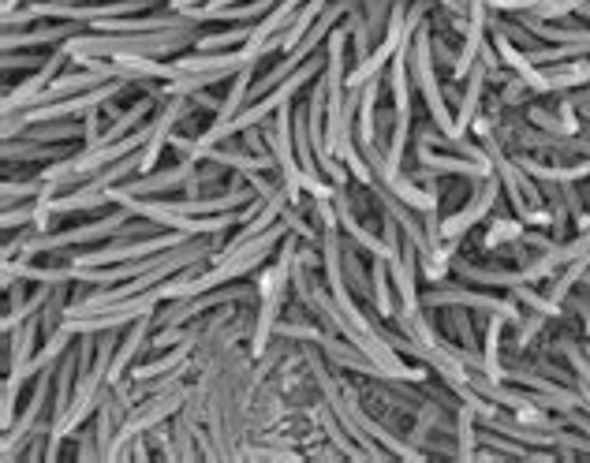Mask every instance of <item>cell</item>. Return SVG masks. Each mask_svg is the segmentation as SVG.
<instances>
[{
  "label": "cell",
  "mask_w": 590,
  "mask_h": 463,
  "mask_svg": "<svg viewBox=\"0 0 590 463\" xmlns=\"http://www.w3.org/2000/svg\"><path fill=\"white\" fill-rule=\"evenodd\" d=\"M198 27L187 30H154V34H94L83 30L60 49H68L71 64L75 60H101V57H150V60H176L183 57V49H195Z\"/></svg>",
  "instance_id": "obj_1"
},
{
  "label": "cell",
  "mask_w": 590,
  "mask_h": 463,
  "mask_svg": "<svg viewBox=\"0 0 590 463\" xmlns=\"http://www.w3.org/2000/svg\"><path fill=\"white\" fill-rule=\"evenodd\" d=\"M437 314H441V325H445V337L456 340L464 351L482 355V351H478V337H475V322H471L467 307H437Z\"/></svg>",
  "instance_id": "obj_5"
},
{
  "label": "cell",
  "mask_w": 590,
  "mask_h": 463,
  "mask_svg": "<svg viewBox=\"0 0 590 463\" xmlns=\"http://www.w3.org/2000/svg\"><path fill=\"white\" fill-rule=\"evenodd\" d=\"M150 337H154V314H146V318L127 325V337L120 340V348H116V355H113V366H109V381H120L131 374V366L150 351Z\"/></svg>",
  "instance_id": "obj_4"
},
{
  "label": "cell",
  "mask_w": 590,
  "mask_h": 463,
  "mask_svg": "<svg viewBox=\"0 0 590 463\" xmlns=\"http://www.w3.org/2000/svg\"><path fill=\"white\" fill-rule=\"evenodd\" d=\"M527 124H534L538 131H549V135H572L561 113H549V105H527Z\"/></svg>",
  "instance_id": "obj_8"
},
{
  "label": "cell",
  "mask_w": 590,
  "mask_h": 463,
  "mask_svg": "<svg viewBox=\"0 0 590 463\" xmlns=\"http://www.w3.org/2000/svg\"><path fill=\"white\" fill-rule=\"evenodd\" d=\"M523 221L520 217H490V228H486V239H482V251H501V247H512L523 239Z\"/></svg>",
  "instance_id": "obj_6"
},
{
  "label": "cell",
  "mask_w": 590,
  "mask_h": 463,
  "mask_svg": "<svg viewBox=\"0 0 590 463\" xmlns=\"http://www.w3.org/2000/svg\"><path fill=\"white\" fill-rule=\"evenodd\" d=\"M49 64L42 49H15V53H4V75L12 79L15 71H42Z\"/></svg>",
  "instance_id": "obj_7"
},
{
  "label": "cell",
  "mask_w": 590,
  "mask_h": 463,
  "mask_svg": "<svg viewBox=\"0 0 590 463\" xmlns=\"http://www.w3.org/2000/svg\"><path fill=\"white\" fill-rule=\"evenodd\" d=\"M83 30L86 27H79V23H34L27 30H4V53H15V49H60Z\"/></svg>",
  "instance_id": "obj_3"
},
{
  "label": "cell",
  "mask_w": 590,
  "mask_h": 463,
  "mask_svg": "<svg viewBox=\"0 0 590 463\" xmlns=\"http://www.w3.org/2000/svg\"><path fill=\"white\" fill-rule=\"evenodd\" d=\"M501 180H497V172H493L490 180H482L475 187V195H467V202L460 206V210L452 213V217H445L441 221V239H464L471 228L482 221V217H490V210L501 202Z\"/></svg>",
  "instance_id": "obj_2"
},
{
  "label": "cell",
  "mask_w": 590,
  "mask_h": 463,
  "mask_svg": "<svg viewBox=\"0 0 590 463\" xmlns=\"http://www.w3.org/2000/svg\"><path fill=\"white\" fill-rule=\"evenodd\" d=\"M38 221V198L34 202H23V206H12V210H4V232H15V228H34Z\"/></svg>",
  "instance_id": "obj_9"
}]
</instances>
